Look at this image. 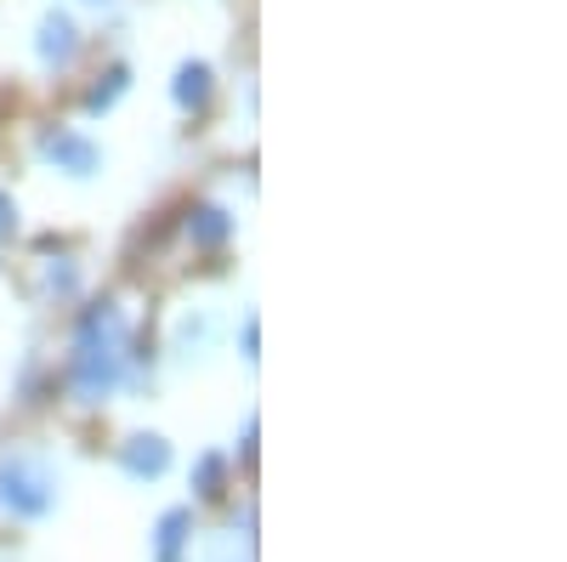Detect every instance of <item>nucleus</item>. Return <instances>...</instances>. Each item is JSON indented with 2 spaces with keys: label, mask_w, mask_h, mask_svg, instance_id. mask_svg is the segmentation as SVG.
Masks as SVG:
<instances>
[{
  "label": "nucleus",
  "mask_w": 567,
  "mask_h": 562,
  "mask_svg": "<svg viewBox=\"0 0 567 562\" xmlns=\"http://www.w3.org/2000/svg\"><path fill=\"white\" fill-rule=\"evenodd\" d=\"M45 154H52V160H63L69 171H91V165H97V149H91V143H80V136H52V143H45Z\"/></svg>",
  "instance_id": "obj_3"
},
{
  "label": "nucleus",
  "mask_w": 567,
  "mask_h": 562,
  "mask_svg": "<svg viewBox=\"0 0 567 562\" xmlns=\"http://www.w3.org/2000/svg\"><path fill=\"white\" fill-rule=\"evenodd\" d=\"M7 227H12V200L0 194V233H7Z\"/></svg>",
  "instance_id": "obj_10"
},
{
  "label": "nucleus",
  "mask_w": 567,
  "mask_h": 562,
  "mask_svg": "<svg viewBox=\"0 0 567 562\" xmlns=\"http://www.w3.org/2000/svg\"><path fill=\"white\" fill-rule=\"evenodd\" d=\"M0 500H7L18 518H40V511L52 505V478H45L34 460H7L0 466Z\"/></svg>",
  "instance_id": "obj_1"
},
{
  "label": "nucleus",
  "mask_w": 567,
  "mask_h": 562,
  "mask_svg": "<svg viewBox=\"0 0 567 562\" xmlns=\"http://www.w3.org/2000/svg\"><path fill=\"white\" fill-rule=\"evenodd\" d=\"M210 98V69L194 63V69H182L176 74V103H205Z\"/></svg>",
  "instance_id": "obj_4"
},
{
  "label": "nucleus",
  "mask_w": 567,
  "mask_h": 562,
  "mask_svg": "<svg viewBox=\"0 0 567 562\" xmlns=\"http://www.w3.org/2000/svg\"><path fill=\"white\" fill-rule=\"evenodd\" d=\"M182 534H187V511H165V518H159V556L165 562L182 551Z\"/></svg>",
  "instance_id": "obj_6"
},
{
  "label": "nucleus",
  "mask_w": 567,
  "mask_h": 562,
  "mask_svg": "<svg viewBox=\"0 0 567 562\" xmlns=\"http://www.w3.org/2000/svg\"><path fill=\"white\" fill-rule=\"evenodd\" d=\"M40 52H45V58H69V52H74V29H69L63 18H52V23L40 29Z\"/></svg>",
  "instance_id": "obj_5"
},
{
  "label": "nucleus",
  "mask_w": 567,
  "mask_h": 562,
  "mask_svg": "<svg viewBox=\"0 0 567 562\" xmlns=\"http://www.w3.org/2000/svg\"><path fill=\"white\" fill-rule=\"evenodd\" d=\"M120 460H125V472H131V478H159L165 466H171V449H165L159 438H131Z\"/></svg>",
  "instance_id": "obj_2"
},
{
  "label": "nucleus",
  "mask_w": 567,
  "mask_h": 562,
  "mask_svg": "<svg viewBox=\"0 0 567 562\" xmlns=\"http://www.w3.org/2000/svg\"><path fill=\"white\" fill-rule=\"evenodd\" d=\"M194 233H199L205 245H216L221 233H227V216H221V211H199V216H194Z\"/></svg>",
  "instance_id": "obj_8"
},
{
  "label": "nucleus",
  "mask_w": 567,
  "mask_h": 562,
  "mask_svg": "<svg viewBox=\"0 0 567 562\" xmlns=\"http://www.w3.org/2000/svg\"><path fill=\"white\" fill-rule=\"evenodd\" d=\"M199 494H210V500L221 494V460H216V454L199 460Z\"/></svg>",
  "instance_id": "obj_9"
},
{
  "label": "nucleus",
  "mask_w": 567,
  "mask_h": 562,
  "mask_svg": "<svg viewBox=\"0 0 567 562\" xmlns=\"http://www.w3.org/2000/svg\"><path fill=\"white\" fill-rule=\"evenodd\" d=\"M120 91H125V69H109V80H103V85H91V98H85V103H91V109H109Z\"/></svg>",
  "instance_id": "obj_7"
}]
</instances>
